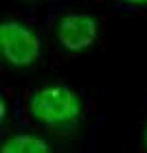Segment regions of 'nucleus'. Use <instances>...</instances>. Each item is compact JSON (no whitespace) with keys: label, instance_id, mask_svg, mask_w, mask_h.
Masks as SVG:
<instances>
[{"label":"nucleus","instance_id":"f257e3e1","mask_svg":"<svg viewBox=\"0 0 147 153\" xmlns=\"http://www.w3.org/2000/svg\"><path fill=\"white\" fill-rule=\"evenodd\" d=\"M31 118L51 129H66L79 120L81 99L66 83H51L35 90L29 101Z\"/></svg>","mask_w":147,"mask_h":153},{"label":"nucleus","instance_id":"f03ea898","mask_svg":"<svg viewBox=\"0 0 147 153\" xmlns=\"http://www.w3.org/2000/svg\"><path fill=\"white\" fill-rule=\"evenodd\" d=\"M0 51H2L7 64L24 68L33 66L40 59L42 44L40 37L26 24L18 22V20H4L0 24Z\"/></svg>","mask_w":147,"mask_h":153},{"label":"nucleus","instance_id":"7ed1b4c3","mask_svg":"<svg viewBox=\"0 0 147 153\" xmlns=\"http://www.w3.org/2000/svg\"><path fill=\"white\" fill-rule=\"evenodd\" d=\"M99 35V24L90 13H66L57 22V39L68 53L90 48Z\"/></svg>","mask_w":147,"mask_h":153},{"label":"nucleus","instance_id":"20e7f679","mask_svg":"<svg viewBox=\"0 0 147 153\" xmlns=\"http://www.w3.org/2000/svg\"><path fill=\"white\" fill-rule=\"evenodd\" d=\"M2 153H48L51 147L42 140L40 136L33 134H18L9 138L2 147H0Z\"/></svg>","mask_w":147,"mask_h":153},{"label":"nucleus","instance_id":"39448f33","mask_svg":"<svg viewBox=\"0 0 147 153\" xmlns=\"http://www.w3.org/2000/svg\"><path fill=\"white\" fill-rule=\"evenodd\" d=\"M128 7H147V0H121Z\"/></svg>","mask_w":147,"mask_h":153},{"label":"nucleus","instance_id":"423d86ee","mask_svg":"<svg viewBox=\"0 0 147 153\" xmlns=\"http://www.w3.org/2000/svg\"><path fill=\"white\" fill-rule=\"evenodd\" d=\"M143 142H145V149H147V125H145V129H143Z\"/></svg>","mask_w":147,"mask_h":153},{"label":"nucleus","instance_id":"0eeeda50","mask_svg":"<svg viewBox=\"0 0 147 153\" xmlns=\"http://www.w3.org/2000/svg\"><path fill=\"white\" fill-rule=\"evenodd\" d=\"M26 2H35V0H26Z\"/></svg>","mask_w":147,"mask_h":153}]
</instances>
